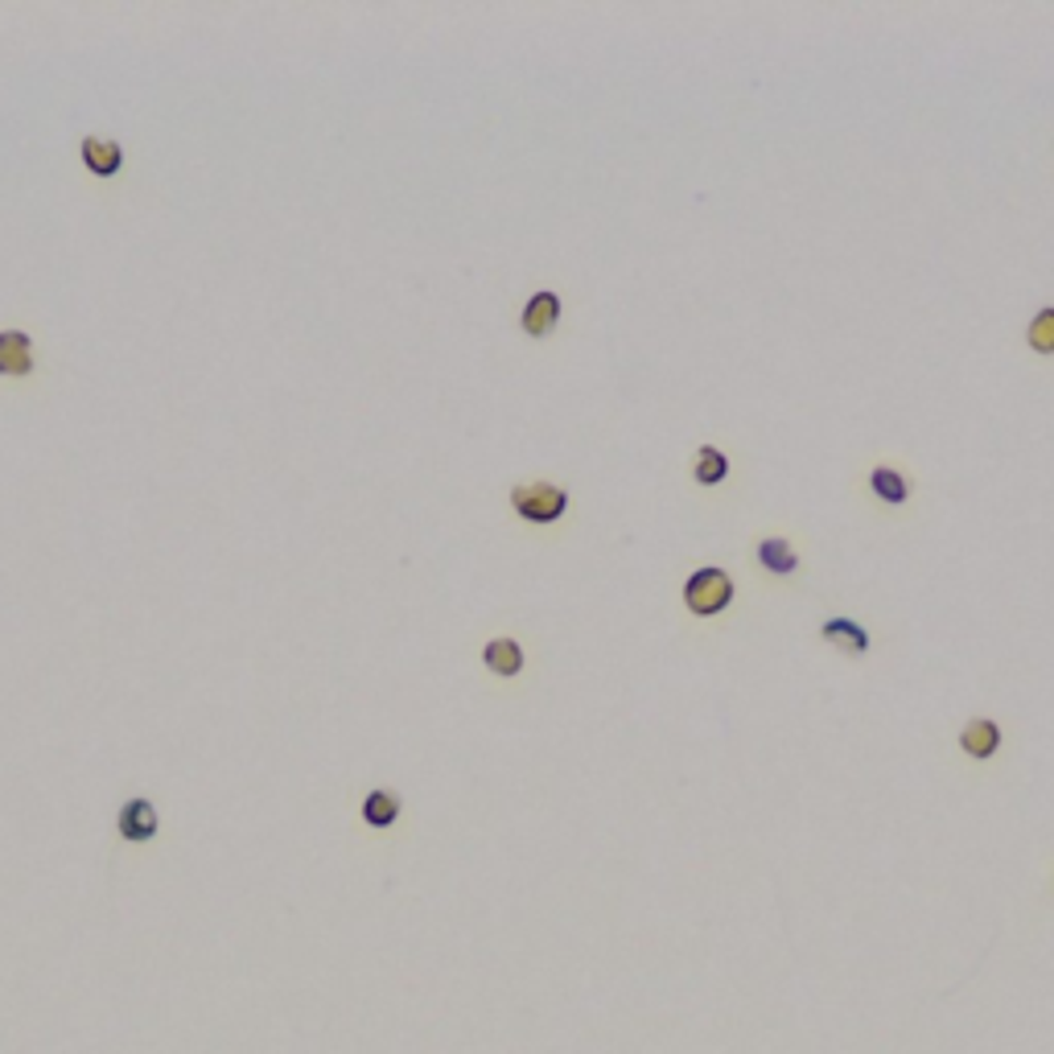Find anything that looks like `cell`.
<instances>
[{"instance_id":"cell-1","label":"cell","mask_w":1054,"mask_h":1054,"mask_svg":"<svg viewBox=\"0 0 1054 1054\" xmlns=\"http://www.w3.org/2000/svg\"><path fill=\"white\" fill-rule=\"evenodd\" d=\"M734 597H738L734 577L725 573V569H717V565H704V569H696V573L685 581V606L696 614V618H713V614L729 610Z\"/></svg>"},{"instance_id":"cell-2","label":"cell","mask_w":1054,"mask_h":1054,"mask_svg":"<svg viewBox=\"0 0 1054 1054\" xmlns=\"http://www.w3.org/2000/svg\"><path fill=\"white\" fill-rule=\"evenodd\" d=\"M511 507L523 523H556L569 511V490L556 482H528L511 490Z\"/></svg>"},{"instance_id":"cell-3","label":"cell","mask_w":1054,"mask_h":1054,"mask_svg":"<svg viewBox=\"0 0 1054 1054\" xmlns=\"http://www.w3.org/2000/svg\"><path fill=\"white\" fill-rule=\"evenodd\" d=\"M116 828H120V836L129 845H148V840H157V833H161V815L153 808V799L145 796L124 799V808L116 815Z\"/></svg>"},{"instance_id":"cell-4","label":"cell","mask_w":1054,"mask_h":1054,"mask_svg":"<svg viewBox=\"0 0 1054 1054\" xmlns=\"http://www.w3.org/2000/svg\"><path fill=\"white\" fill-rule=\"evenodd\" d=\"M78 157H83V166L92 169L95 178H116V173L124 169V145H120L116 136H99V132L83 136Z\"/></svg>"},{"instance_id":"cell-5","label":"cell","mask_w":1054,"mask_h":1054,"mask_svg":"<svg viewBox=\"0 0 1054 1054\" xmlns=\"http://www.w3.org/2000/svg\"><path fill=\"white\" fill-rule=\"evenodd\" d=\"M556 322H560V296L548 293V289H540V293L528 296V305H523V314H519V326L532 334V338H544V334L556 330Z\"/></svg>"},{"instance_id":"cell-6","label":"cell","mask_w":1054,"mask_h":1054,"mask_svg":"<svg viewBox=\"0 0 1054 1054\" xmlns=\"http://www.w3.org/2000/svg\"><path fill=\"white\" fill-rule=\"evenodd\" d=\"M0 375H34V342L25 330H0Z\"/></svg>"},{"instance_id":"cell-7","label":"cell","mask_w":1054,"mask_h":1054,"mask_svg":"<svg viewBox=\"0 0 1054 1054\" xmlns=\"http://www.w3.org/2000/svg\"><path fill=\"white\" fill-rule=\"evenodd\" d=\"M960 750L964 754H972V759H993L1001 750V725L989 722V717H977V722H968L960 729Z\"/></svg>"},{"instance_id":"cell-8","label":"cell","mask_w":1054,"mask_h":1054,"mask_svg":"<svg viewBox=\"0 0 1054 1054\" xmlns=\"http://www.w3.org/2000/svg\"><path fill=\"white\" fill-rule=\"evenodd\" d=\"M820 634H824L833 647L849 651V655H865V651L873 647L870 630L861 627V622H852V618H828V622L820 627Z\"/></svg>"},{"instance_id":"cell-9","label":"cell","mask_w":1054,"mask_h":1054,"mask_svg":"<svg viewBox=\"0 0 1054 1054\" xmlns=\"http://www.w3.org/2000/svg\"><path fill=\"white\" fill-rule=\"evenodd\" d=\"M400 812H404V803H400V796L388 791V787H375V791H367V799H363V824H371V828H391V824L400 820Z\"/></svg>"},{"instance_id":"cell-10","label":"cell","mask_w":1054,"mask_h":1054,"mask_svg":"<svg viewBox=\"0 0 1054 1054\" xmlns=\"http://www.w3.org/2000/svg\"><path fill=\"white\" fill-rule=\"evenodd\" d=\"M870 490L889 507H902L910 499V478L894 465H873L870 470Z\"/></svg>"},{"instance_id":"cell-11","label":"cell","mask_w":1054,"mask_h":1054,"mask_svg":"<svg viewBox=\"0 0 1054 1054\" xmlns=\"http://www.w3.org/2000/svg\"><path fill=\"white\" fill-rule=\"evenodd\" d=\"M759 565L775 577H791L799 569V553L783 536H766L759 540Z\"/></svg>"},{"instance_id":"cell-12","label":"cell","mask_w":1054,"mask_h":1054,"mask_svg":"<svg viewBox=\"0 0 1054 1054\" xmlns=\"http://www.w3.org/2000/svg\"><path fill=\"white\" fill-rule=\"evenodd\" d=\"M482 664L490 667L495 676H519L523 671V647L516 639H490L482 647Z\"/></svg>"},{"instance_id":"cell-13","label":"cell","mask_w":1054,"mask_h":1054,"mask_svg":"<svg viewBox=\"0 0 1054 1054\" xmlns=\"http://www.w3.org/2000/svg\"><path fill=\"white\" fill-rule=\"evenodd\" d=\"M692 474L701 486H717V482L729 478V458H725L717 445H701L696 458H692Z\"/></svg>"},{"instance_id":"cell-14","label":"cell","mask_w":1054,"mask_h":1054,"mask_svg":"<svg viewBox=\"0 0 1054 1054\" xmlns=\"http://www.w3.org/2000/svg\"><path fill=\"white\" fill-rule=\"evenodd\" d=\"M1030 347H1034L1038 354H1054V305L1051 310H1038V317L1030 322Z\"/></svg>"}]
</instances>
